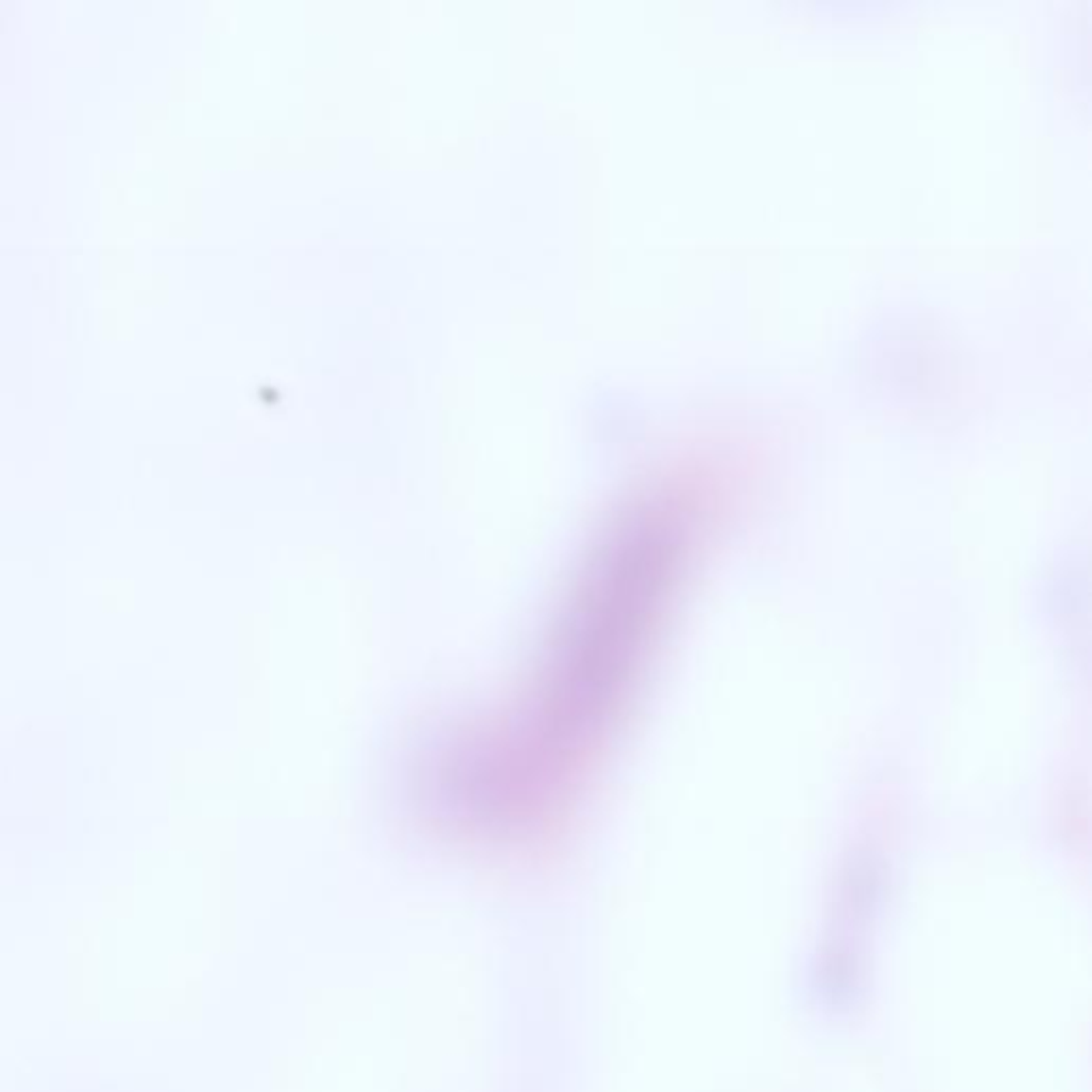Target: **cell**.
<instances>
[{
    "mask_svg": "<svg viewBox=\"0 0 1092 1092\" xmlns=\"http://www.w3.org/2000/svg\"><path fill=\"white\" fill-rule=\"evenodd\" d=\"M681 538L672 517L649 512L583 570L523 698L493 725L495 741L476 742L489 756L474 762L500 770L493 785L506 774L510 798L527 788L533 806L555 809L608 741L677 583Z\"/></svg>",
    "mask_w": 1092,
    "mask_h": 1092,
    "instance_id": "6da1fadb",
    "label": "cell"
}]
</instances>
